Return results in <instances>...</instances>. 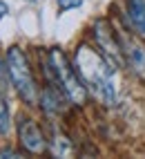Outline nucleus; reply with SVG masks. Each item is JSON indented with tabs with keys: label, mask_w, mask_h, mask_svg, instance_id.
<instances>
[{
	"label": "nucleus",
	"mask_w": 145,
	"mask_h": 159,
	"mask_svg": "<svg viewBox=\"0 0 145 159\" xmlns=\"http://www.w3.org/2000/svg\"><path fill=\"white\" fill-rule=\"evenodd\" d=\"M74 61H76L74 67L80 74L87 90L94 92V97L107 108L116 103L118 90H116V79H114V67L103 58L100 52L92 49L89 45H78Z\"/></svg>",
	"instance_id": "nucleus-1"
},
{
	"label": "nucleus",
	"mask_w": 145,
	"mask_h": 159,
	"mask_svg": "<svg viewBox=\"0 0 145 159\" xmlns=\"http://www.w3.org/2000/svg\"><path fill=\"white\" fill-rule=\"evenodd\" d=\"M47 67L54 74L56 85L65 92L67 101H71L74 105H85L87 103V85L83 83L80 74L76 72V67L69 63V58L63 54V49H49L47 54Z\"/></svg>",
	"instance_id": "nucleus-2"
},
{
	"label": "nucleus",
	"mask_w": 145,
	"mask_h": 159,
	"mask_svg": "<svg viewBox=\"0 0 145 159\" xmlns=\"http://www.w3.org/2000/svg\"><path fill=\"white\" fill-rule=\"evenodd\" d=\"M5 58H7L9 76H11V85L16 88L18 97L27 105H36L38 103V88H36L32 67H29V61L23 54V49L20 47H9Z\"/></svg>",
	"instance_id": "nucleus-3"
},
{
	"label": "nucleus",
	"mask_w": 145,
	"mask_h": 159,
	"mask_svg": "<svg viewBox=\"0 0 145 159\" xmlns=\"http://www.w3.org/2000/svg\"><path fill=\"white\" fill-rule=\"evenodd\" d=\"M94 40H96L98 52L103 54V58H105L114 70L125 67V56H123V49H121V40L114 34L112 25L105 18H98L94 23Z\"/></svg>",
	"instance_id": "nucleus-4"
},
{
	"label": "nucleus",
	"mask_w": 145,
	"mask_h": 159,
	"mask_svg": "<svg viewBox=\"0 0 145 159\" xmlns=\"http://www.w3.org/2000/svg\"><path fill=\"white\" fill-rule=\"evenodd\" d=\"M118 40H121L123 56H125V65L141 81H145V45L125 29H118Z\"/></svg>",
	"instance_id": "nucleus-5"
},
{
	"label": "nucleus",
	"mask_w": 145,
	"mask_h": 159,
	"mask_svg": "<svg viewBox=\"0 0 145 159\" xmlns=\"http://www.w3.org/2000/svg\"><path fill=\"white\" fill-rule=\"evenodd\" d=\"M18 139H20V146L32 155H40V152H45V148H47L40 128L29 116H20L18 119Z\"/></svg>",
	"instance_id": "nucleus-6"
},
{
	"label": "nucleus",
	"mask_w": 145,
	"mask_h": 159,
	"mask_svg": "<svg viewBox=\"0 0 145 159\" xmlns=\"http://www.w3.org/2000/svg\"><path fill=\"white\" fill-rule=\"evenodd\" d=\"M56 83H51V85H47L43 92H40V105H43V110L47 114H58V112H63L65 108V92L60 90V88H54Z\"/></svg>",
	"instance_id": "nucleus-7"
},
{
	"label": "nucleus",
	"mask_w": 145,
	"mask_h": 159,
	"mask_svg": "<svg viewBox=\"0 0 145 159\" xmlns=\"http://www.w3.org/2000/svg\"><path fill=\"white\" fill-rule=\"evenodd\" d=\"M127 18L132 29L145 36V0H127Z\"/></svg>",
	"instance_id": "nucleus-8"
},
{
	"label": "nucleus",
	"mask_w": 145,
	"mask_h": 159,
	"mask_svg": "<svg viewBox=\"0 0 145 159\" xmlns=\"http://www.w3.org/2000/svg\"><path fill=\"white\" fill-rule=\"evenodd\" d=\"M71 152H74V146H71V141L67 139L65 134L56 132L54 139H51V155H56V157H69Z\"/></svg>",
	"instance_id": "nucleus-9"
},
{
	"label": "nucleus",
	"mask_w": 145,
	"mask_h": 159,
	"mask_svg": "<svg viewBox=\"0 0 145 159\" xmlns=\"http://www.w3.org/2000/svg\"><path fill=\"white\" fill-rule=\"evenodd\" d=\"M11 130V112H9V103L5 94L0 92V137H7Z\"/></svg>",
	"instance_id": "nucleus-10"
},
{
	"label": "nucleus",
	"mask_w": 145,
	"mask_h": 159,
	"mask_svg": "<svg viewBox=\"0 0 145 159\" xmlns=\"http://www.w3.org/2000/svg\"><path fill=\"white\" fill-rule=\"evenodd\" d=\"M9 81H11V76H9V67H7V58L0 56V92H7L9 88Z\"/></svg>",
	"instance_id": "nucleus-11"
},
{
	"label": "nucleus",
	"mask_w": 145,
	"mask_h": 159,
	"mask_svg": "<svg viewBox=\"0 0 145 159\" xmlns=\"http://www.w3.org/2000/svg\"><path fill=\"white\" fill-rule=\"evenodd\" d=\"M85 0H58V9L60 11H69V9H76L80 7Z\"/></svg>",
	"instance_id": "nucleus-12"
},
{
	"label": "nucleus",
	"mask_w": 145,
	"mask_h": 159,
	"mask_svg": "<svg viewBox=\"0 0 145 159\" xmlns=\"http://www.w3.org/2000/svg\"><path fill=\"white\" fill-rule=\"evenodd\" d=\"M23 155L20 152H16V150H11V148H7V150H0V159H20Z\"/></svg>",
	"instance_id": "nucleus-13"
},
{
	"label": "nucleus",
	"mask_w": 145,
	"mask_h": 159,
	"mask_svg": "<svg viewBox=\"0 0 145 159\" xmlns=\"http://www.w3.org/2000/svg\"><path fill=\"white\" fill-rule=\"evenodd\" d=\"M7 14H9V5L5 2V0H0V20H2Z\"/></svg>",
	"instance_id": "nucleus-14"
}]
</instances>
